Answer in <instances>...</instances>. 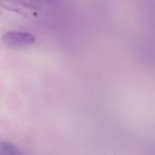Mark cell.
<instances>
[{
    "label": "cell",
    "mask_w": 155,
    "mask_h": 155,
    "mask_svg": "<svg viewBox=\"0 0 155 155\" xmlns=\"http://www.w3.org/2000/svg\"><path fill=\"white\" fill-rule=\"evenodd\" d=\"M35 36L31 33L11 31L2 36V41L6 47L11 49H19L32 45L36 41Z\"/></svg>",
    "instance_id": "obj_1"
},
{
    "label": "cell",
    "mask_w": 155,
    "mask_h": 155,
    "mask_svg": "<svg viewBox=\"0 0 155 155\" xmlns=\"http://www.w3.org/2000/svg\"><path fill=\"white\" fill-rule=\"evenodd\" d=\"M12 5H18L28 9L38 10L41 8L40 0H7Z\"/></svg>",
    "instance_id": "obj_2"
},
{
    "label": "cell",
    "mask_w": 155,
    "mask_h": 155,
    "mask_svg": "<svg viewBox=\"0 0 155 155\" xmlns=\"http://www.w3.org/2000/svg\"><path fill=\"white\" fill-rule=\"evenodd\" d=\"M20 154L17 148L12 143L4 140H0L1 155H18Z\"/></svg>",
    "instance_id": "obj_3"
},
{
    "label": "cell",
    "mask_w": 155,
    "mask_h": 155,
    "mask_svg": "<svg viewBox=\"0 0 155 155\" xmlns=\"http://www.w3.org/2000/svg\"><path fill=\"white\" fill-rule=\"evenodd\" d=\"M58 0H41L42 3L45 4L47 6H52L57 3Z\"/></svg>",
    "instance_id": "obj_4"
}]
</instances>
